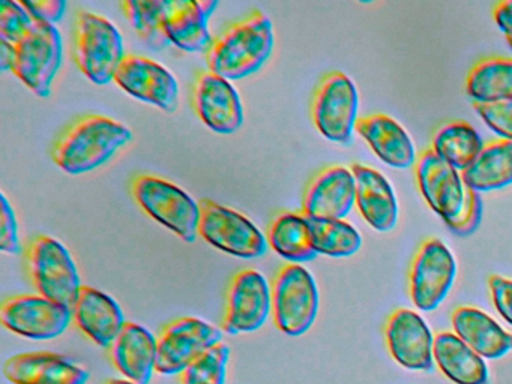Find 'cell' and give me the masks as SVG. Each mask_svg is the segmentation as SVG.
I'll return each instance as SVG.
<instances>
[{
	"label": "cell",
	"mask_w": 512,
	"mask_h": 384,
	"mask_svg": "<svg viewBox=\"0 0 512 384\" xmlns=\"http://www.w3.org/2000/svg\"><path fill=\"white\" fill-rule=\"evenodd\" d=\"M133 140V132L112 117L88 114L64 129L53 143L52 158L68 174H85L109 162Z\"/></svg>",
	"instance_id": "1"
},
{
	"label": "cell",
	"mask_w": 512,
	"mask_h": 384,
	"mask_svg": "<svg viewBox=\"0 0 512 384\" xmlns=\"http://www.w3.org/2000/svg\"><path fill=\"white\" fill-rule=\"evenodd\" d=\"M274 50V29L268 15L251 12L214 36L205 54L209 71L226 80H242L259 71Z\"/></svg>",
	"instance_id": "2"
},
{
	"label": "cell",
	"mask_w": 512,
	"mask_h": 384,
	"mask_svg": "<svg viewBox=\"0 0 512 384\" xmlns=\"http://www.w3.org/2000/svg\"><path fill=\"white\" fill-rule=\"evenodd\" d=\"M73 53L80 71L92 83L106 86L115 80L124 60V39L109 18L79 11L74 24Z\"/></svg>",
	"instance_id": "3"
},
{
	"label": "cell",
	"mask_w": 512,
	"mask_h": 384,
	"mask_svg": "<svg viewBox=\"0 0 512 384\" xmlns=\"http://www.w3.org/2000/svg\"><path fill=\"white\" fill-rule=\"evenodd\" d=\"M136 203L187 243L199 236L200 204L188 192L163 177L139 174L131 182Z\"/></svg>",
	"instance_id": "4"
},
{
	"label": "cell",
	"mask_w": 512,
	"mask_h": 384,
	"mask_svg": "<svg viewBox=\"0 0 512 384\" xmlns=\"http://www.w3.org/2000/svg\"><path fill=\"white\" fill-rule=\"evenodd\" d=\"M25 261L37 294L73 309L83 285L68 249L55 237L41 234L29 242Z\"/></svg>",
	"instance_id": "5"
},
{
	"label": "cell",
	"mask_w": 512,
	"mask_h": 384,
	"mask_svg": "<svg viewBox=\"0 0 512 384\" xmlns=\"http://www.w3.org/2000/svg\"><path fill=\"white\" fill-rule=\"evenodd\" d=\"M275 326L289 336H301L313 327L319 314L316 279L301 264H286L272 282Z\"/></svg>",
	"instance_id": "6"
},
{
	"label": "cell",
	"mask_w": 512,
	"mask_h": 384,
	"mask_svg": "<svg viewBox=\"0 0 512 384\" xmlns=\"http://www.w3.org/2000/svg\"><path fill=\"white\" fill-rule=\"evenodd\" d=\"M200 204L199 236L226 254L259 258L268 251V239L242 213L203 198Z\"/></svg>",
	"instance_id": "7"
},
{
	"label": "cell",
	"mask_w": 512,
	"mask_h": 384,
	"mask_svg": "<svg viewBox=\"0 0 512 384\" xmlns=\"http://www.w3.org/2000/svg\"><path fill=\"white\" fill-rule=\"evenodd\" d=\"M359 95L355 83L343 72L325 75L311 105L314 125L323 137L349 144L358 125Z\"/></svg>",
	"instance_id": "8"
},
{
	"label": "cell",
	"mask_w": 512,
	"mask_h": 384,
	"mask_svg": "<svg viewBox=\"0 0 512 384\" xmlns=\"http://www.w3.org/2000/svg\"><path fill=\"white\" fill-rule=\"evenodd\" d=\"M62 65L61 32L55 24L35 21L29 35L16 45L13 72L40 98L52 95Z\"/></svg>",
	"instance_id": "9"
},
{
	"label": "cell",
	"mask_w": 512,
	"mask_h": 384,
	"mask_svg": "<svg viewBox=\"0 0 512 384\" xmlns=\"http://www.w3.org/2000/svg\"><path fill=\"white\" fill-rule=\"evenodd\" d=\"M223 342V332L208 321L194 317L173 320L157 338V365L160 375L182 374L197 357Z\"/></svg>",
	"instance_id": "10"
},
{
	"label": "cell",
	"mask_w": 512,
	"mask_h": 384,
	"mask_svg": "<svg viewBox=\"0 0 512 384\" xmlns=\"http://www.w3.org/2000/svg\"><path fill=\"white\" fill-rule=\"evenodd\" d=\"M457 261L451 249L439 239L422 243L410 269V297L416 308L434 311L442 305L454 285Z\"/></svg>",
	"instance_id": "11"
},
{
	"label": "cell",
	"mask_w": 512,
	"mask_h": 384,
	"mask_svg": "<svg viewBox=\"0 0 512 384\" xmlns=\"http://www.w3.org/2000/svg\"><path fill=\"white\" fill-rule=\"evenodd\" d=\"M0 318L16 335L32 341H50L64 335L73 320V311L41 294H20L2 303Z\"/></svg>",
	"instance_id": "12"
},
{
	"label": "cell",
	"mask_w": 512,
	"mask_h": 384,
	"mask_svg": "<svg viewBox=\"0 0 512 384\" xmlns=\"http://www.w3.org/2000/svg\"><path fill=\"white\" fill-rule=\"evenodd\" d=\"M416 183L428 206L445 221L446 227L457 224L467 201L463 174L428 149L415 165Z\"/></svg>",
	"instance_id": "13"
},
{
	"label": "cell",
	"mask_w": 512,
	"mask_h": 384,
	"mask_svg": "<svg viewBox=\"0 0 512 384\" xmlns=\"http://www.w3.org/2000/svg\"><path fill=\"white\" fill-rule=\"evenodd\" d=\"M272 312V290L262 273L245 269L236 273L227 290L223 329L230 335L259 330Z\"/></svg>",
	"instance_id": "14"
},
{
	"label": "cell",
	"mask_w": 512,
	"mask_h": 384,
	"mask_svg": "<svg viewBox=\"0 0 512 384\" xmlns=\"http://www.w3.org/2000/svg\"><path fill=\"white\" fill-rule=\"evenodd\" d=\"M113 81L133 98L167 113L178 107V80L169 69L149 57L125 54Z\"/></svg>",
	"instance_id": "15"
},
{
	"label": "cell",
	"mask_w": 512,
	"mask_h": 384,
	"mask_svg": "<svg viewBox=\"0 0 512 384\" xmlns=\"http://www.w3.org/2000/svg\"><path fill=\"white\" fill-rule=\"evenodd\" d=\"M191 101L200 120L218 134H233L244 123L238 90L229 80L209 69L196 75Z\"/></svg>",
	"instance_id": "16"
},
{
	"label": "cell",
	"mask_w": 512,
	"mask_h": 384,
	"mask_svg": "<svg viewBox=\"0 0 512 384\" xmlns=\"http://www.w3.org/2000/svg\"><path fill=\"white\" fill-rule=\"evenodd\" d=\"M386 344L395 362L410 371H431L434 338L424 318L412 309H398L389 317Z\"/></svg>",
	"instance_id": "17"
},
{
	"label": "cell",
	"mask_w": 512,
	"mask_h": 384,
	"mask_svg": "<svg viewBox=\"0 0 512 384\" xmlns=\"http://www.w3.org/2000/svg\"><path fill=\"white\" fill-rule=\"evenodd\" d=\"M356 204L355 174L343 165L320 171L305 189L302 213L313 218L344 219Z\"/></svg>",
	"instance_id": "18"
},
{
	"label": "cell",
	"mask_w": 512,
	"mask_h": 384,
	"mask_svg": "<svg viewBox=\"0 0 512 384\" xmlns=\"http://www.w3.org/2000/svg\"><path fill=\"white\" fill-rule=\"evenodd\" d=\"M4 375L13 384H86L89 372L61 354L40 351L10 357Z\"/></svg>",
	"instance_id": "19"
},
{
	"label": "cell",
	"mask_w": 512,
	"mask_h": 384,
	"mask_svg": "<svg viewBox=\"0 0 512 384\" xmlns=\"http://www.w3.org/2000/svg\"><path fill=\"white\" fill-rule=\"evenodd\" d=\"M71 311L76 326L103 348H110L127 324L119 303L89 285H83Z\"/></svg>",
	"instance_id": "20"
},
{
	"label": "cell",
	"mask_w": 512,
	"mask_h": 384,
	"mask_svg": "<svg viewBox=\"0 0 512 384\" xmlns=\"http://www.w3.org/2000/svg\"><path fill=\"white\" fill-rule=\"evenodd\" d=\"M352 171L356 180V207L362 218L380 233L394 230L400 209L391 183L367 165L353 164Z\"/></svg>",
	"instance_id": "21"
},
{
	"label": "cell",
	"mask_w": 512,
	"mask_h": 384,
	"mask_svg": "<svg viewBox=\"0 0 512 384\" xmlns=\"http://www.w3.org/2000/svg\"><path fill=\"white\" fill-rule=\"evenodd\" d=\"M110 359L127 380L149 384L157 365V338L142 324L127 321L110 345Z\"/></svg>",
	"instance_id": "22"
},
{
	"label": "cell",
	"mask_w": 512,
	"mask_h": 384,
	"mask_svg": "<svg viewBox=\"0 0 512 384\" xmlns=\"http://www.w3.org/2000/svg\"><path fill=\"white\" fill-rule=\"evenodd\" d=\"M356 132L367 141L377 158L386 165L398 170L410 168L416 164L415 144L406 129L386 114H371L361 117Z\"/></svg>",
	"instance_id": "23"
},
{
	"label": "cell",
	"mask_w": 512,
	"mask_h": 384,
	"mask_svg": "<svg viewBox=\"0 0 512 384\" xmlns=\"http://www.w3.org/2000/svg\"><path fill=\"white\" fill-rule=\"evenodd\" d=\"M455 335L484 359H500L512 351V335L482 309L460 306L452 312Z\"/></svg>",
	"instance_id": "24"
},
{
	"label": "cell",
	"mask_w": 512,
	"mask_h": 384,
	"mask_svg": "<svg viewBox=\"0 0 512 384\" xmlns=\"http://www.w3.org/2000/svg\"><path fill=\"white\" fill-rule=\"evenodd\" d=\"M163 32L170 44L185 53L206 54L214 41L208 18L196 0H167Z\"/></svg>",
	"instance_id": "25"
},
{
	"label": "cell",
	"mask_w": 512,
	"mask_h": 384,
	"mask_svg": "<svg viewBox=\"0 0 512 384\" xmlns=\"http://www.w3.org/2000/svg\"><path fill=\"white\" fill-rule=\"evenodd\" d=\"M434 360L445 377L455 384H487L484 357L461 341L455 333L442 332L434 338Z\"/></svg>",
	"instance_id": "26"
},
{
	"label": "cell",
	"mask_w": 512,
	"mask_h": 384,
	"mask_svg": "<svg viewBox=\"0 0 512 384\" xmlns=\"http://www.w3.org/2000/svg\"><path fill=\"white\" fill-rule=\"evenodd\" d=\"M461 174L467 188L476 192L496 191L512 185V141L485 144L481 155Z\"/></svg>",
	"instance_id": "27"
},
{
	"label": "cell",
	"mask_w": 512,
	"mask_h": 384,
	"mask_svg": "<svg viewBox=\"0 0 512 384\" xmlns=\"http://www.w3.org/2000/svg\"><path fill=\"white\" fill-rule=\"evenodd\" d=\"M271 248L292 264L314 260L317 252L311 243L310 228L304 213L283 212L272 219L266 234Z\"/></svg>",
	"instance_id": "28"
},
{
	"label": "cell",
	"mask_w": 512,
	"mask_h": 384,
	"mask_svg": "<svg viewBox=\"0 0 512 384\" xmlns=\"http://www.w3.org/2000/svg\"><path fill=\"white\" fill-rule=\"evenodd\" d=\"M485 143L472 125L467 122L446 123L437 129L431 150L443 161L463 173L481 155Z\"/></svg>",
	"instance_id": "29"
},
{
	"label": "cell",
	"mask_w": 512,
	"mask_h": 384,
	"mask_svg": "<svg viewBox=\"0 0 512 384\" xmlns=\"http://www.w3.org/2000/svg\"><path fill=\"white\" fill-rule=\"evenodd\" d=\"M466 90L476 104L512 99V59L490 57L476 63L467 75Z\"/></svg>",
	"instance_id": "30"
},
{
	"label": "cell",
	"mask_w": 512,
	"mask_h": 384,
	"mask_svg": "<svg viewBox=\"0 0 512 384\" xmlns=\"http://www.w3.org/2000/svg\"><path fill=\"white\" fill-rule=\"evenodd\" d=\"M305 219L317 254L344 258L352 257L361 249V234L344 219L313 218L308 215H305Z\"/></svg>",
	"instance_id": "31"
},
{
	"label": "cell",
	"mask_w": 512,
	"mask_h": 384,
	"mask_svg": "<svg viewBox=\"0 0 512 384\" xmlns=\"http://www.w3.org/2000/svg\"><path fill=\"white\" fill-rule=\"evenodd\" d=\"M121 8L131 27L152 50H163L170 45L163 32L167 0H124Z\"/></svg>",
	"instance_id": "32"
},
{
	"label": "cell",
	"mask_w": 512,
	"mask_h": 384,
	"mask_svg": "<svg viewBox=\"0 0 512 384\" xmlns=\"http://www.w3.org/2000/svg\"><path fill=\"white\" fill-rule=\"evenodd\" d=\"M230 347L224 342L209 348L181 374V384H226Z\"/></svg>",
	"instance_id": "33"
},
{
	"label": "cell",
	"mask_w": 512,
	"mask_h": 384,
	"mask_svg": "<svg viewBox=\"0 0 512 384\" xmlns=\"http://www.w3.org/2000/svg\"><path fill=\"white\" fill-rule=\"evenodd\" d=\"M34 24V18L22 2L0 0V39L17 45L29 35Z\"/></svg>",
	"instance_id": "34"
},
{
	"label": "cell",
	"mask_w": 512,
	"mask_h": 384,
	"mask_svg": "<svg viewBox=\"0 0 512 384\" xmlns=\"http://www.w3.org/2000/svg\"><path fill=\"white\" fill-rule=\"evenodd\" d=\"M475 111L497 137L512 141V99L475 104Z\"/></svg>",
	"instance_id": "35"
},
{
	"label": "cell",
	"mask_w": 512,
	"mask_h": 384,
	"mask_svg": "<svg viewBox=\"0 0 512 384\" xmlns=\"http://www.w3.org/2000/svg\"><path fill=\"white\" fill-rule=\"evenodd\" d=\"M0 249L7 254H19L20 246L19 222H17L16 210L8 201L7 195L0 194Z\"/></svg>",
	"instance_id": "36"
},
{
	"label": "cell",
	"mask_w": 512,
	"mask_h": 384,
	"mask_svg": "<svg viewBox=\"0 0 512 384\" xmlns=\"http://www.w3.org/2000/svg\"><path fill=\"white\" fill-rule=\"evenodd\" d=\"M481 219V195H479V192L469 188V191H467L466 207H464L460 221L448 228L452 233L458 234V236H469V234L475 233V231L478 230Z\"/></svg>",
	"instance_id": "37"
},
{
	"label": "cell",
	"mask_w": 512,
	"mask_h": 384,
	"mask_svg": "<svg viewBox=\"0 0 512 384\" xmlns=\"http://www.w3.org/2000/svg\"><path fill=\"white\" fill-rule=\"evenodd\" d=\"M488 287L497 311L512 326V279L493 275L488 281Z\"/></svg>",
	"instance_id": "38"
},
{
	"label": "cell",
	"mask_w": 512,
	"mask_h": 384,
	"mask_svg": "<svg viewBox=\"0 0 512 384\" xmlns=\"http://www.w3.org/2000/svg\"><path fill=\"white\" fill-rule=\"evenodd\" d=\"M26 11L35 21L40 23L55 24L64 17L67 2L64 0H35V2H22Z\"/></svg>",
	"instance_id": "39"
},
{
	"label": "cell",
	"mask_w": 512,
	"mask_h": 384,
	"mask_svg": "<svg viewBox=\"0 0 512 384\" xmlns=\"http://www.w3.org/2000/svg\"><path fill=\"white\" fill-rule=\"evenodd\" d=\"M494 20H496L497 26L502 30L505 35H511L512 33V0H506V2L499 3L494 8Z\"/></svg>",
	"instance_id": "40"
},
{
	"label": "cell",
	"mask_w": 512,
	"mask_h": 384,
	"mask_svg": "<svg viewBox=\"0 0 512 384\" xmlns=\"http://www.w3.org/2000/svg\"><path fill=\"white\" fill-rule=\"evenodd\" d=\"M14 62H16V45L0 39V69L5 72L13 71Z\"/></svg>",
	"instance_id": "41"
},
{
	"label": "cell",
	"mask_w": 512,
	"mask_h": 384,
	"mask_svg": "<svg viewBox=\"0 0 512 384\" xmlns=\"http://www.w3.org/2000/svg\"><path fill=\"white\" fill-rule=\"evenodd\" d=\"M199 6L205 17L209 20V17L214 14L215 9L218 8V2H215V0H199Z\"/></svg>",
	"instance_id": "42"
},
{
	"label": "cell",
	"mask_w": 512,
	"mask_h": 384,
	"mask_svg": "<svg viewBox=\"0 0 512 384\" xmlns=\"http://www.w3.org/2000/svg\"><path fill=\"white\" fill-rule=\"evenodd\" d=\"M107 384H137L134 381L127 380V378H115V380H110Z\"/></svg>",
	"instance_id": "43"
},
{
	"label": "cell",
	"mask_w": 512,
	"mask_h": 384,
	"mask_svg": "<svg viewBox=\"0 0 512 384\" xmlns=\"http://www.w3.org/2000/svg\"><path fill=\"white\" fill-rule=\"evenodd\" d=\"M505 36H506V41H508L509 47L512 48V33H511V35H505Z\"/></svg>",
	"instance_id": "44"
}]
</instances>
